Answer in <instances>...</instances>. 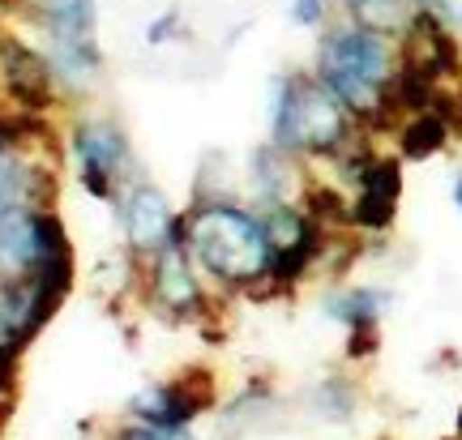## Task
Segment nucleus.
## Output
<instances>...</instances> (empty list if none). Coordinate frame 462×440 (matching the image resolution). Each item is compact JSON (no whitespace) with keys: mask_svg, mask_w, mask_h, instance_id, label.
I'll return each instance as SVG.
<instances>
[{"mask_svg":"<svg viewBox=\"0 0 462 440\" xmlns=\"http://www.w3.org/2000/svg\"><path fill=\"white\" fill-rule=\"evenodd\" d=\"M189 227V252L198 257L218 282L231 287H257L270 274L274 244L265 235L262 218L231 201H201L184 214Z\"/></svg>","mask_w":462,"mask_h":440,"instance_id":"obj_1","label":"nucleus"},{"mask_svg":"<svg viewBox=\"0 0 462 440\" xmlns=\"http://www.w3.org/2000/svg\"><path fill=\"white\" fill-rule=\"evenodd\" d=\"M390 65H394V56H390L385 34L373 26H360V22L330 31L317 51V78L356 115H373L381 107V90L394 73Z\"/></svg>","mask_w":462,"mask_h":440,"instance_id":"obj_2","label":"nucleus"},{"mask_svg":"<svg viewBox=\"0 0 462 440\" xmlns=\"http://www.w3.org/2000/svg\"><path fill=\"white\" fill-rule=\"evenodd\" d=\"M270 133L279 150L334 154L346 142V103L321 78H282L274 90Z\"/></svg>","mask_w":462,"mask_h":440,"instance_id":"obj_3","label":"nucleus"},{"mask_svg":"<svg viewBox=\"0 0 462 440\" xmlns=\"http://www.w3.org/2000/svg\"><path fill=\"white\" fill-rule=\"evenodd\" d=\"M65 227L51 210L0 206V282L31 278L56 248H65Z\"/></svg>","mask_w":462,"mask_h":440,"instance_id":"obj_4","label":"nucleus"},{"mask_svg":"<svg viewBox=\"0 0 462 440\" xmlns=\"http://www.w3.org/2000/svg\"><path fill=\"white\" fill-rule=\"evenodd\" d=\"M210 402H215V380H210V372H189V376H180V380H167V385L146 390L133 402V415H137L142 424L167 427V432H184V424L198 419Z\"/></svg>","mask_w":462,"mask_h":440,"instance_id":"obj_5","label":"nucleus"},{"mask_svg":"<svg viewBox=\"0 0 462 440\" xmlns=\"http://www.w3.org/2000/svg\"><path fill=\"white\" fill-rule=\"evenodd\" d=\"M0 78H5V90L17 98L22 112H48L51 98H56V73H51V60L39 56L34 48H26L14 34H0Z\"/></svg>","mask_w":462,"mask_h":440,"instance_id":"obj_6","label":"nucleus"},{"mask_svg":"<svg viewBox=\"0 0 462 440\" xmlns=\"http://www.w3.org/2000/svg\"><path fill=\"white\" fill-rule=\"evenodd\" d=\"M73 150H78V159H82V184L90 188L95 197H112V176L116 167L129 159V142H125V133L107 124V120H95V124H78L73 133Z\"/></svg>","mask_w":462,"mask_h":440,"instance_id":"obj_7","label":"nucleus"},{"mask_svg":"<svg viewBox=\"0 0 462 440\" xmlns=\"http://www.w3.org/2000/svg\"><path fill=\"white\" fill-rule=\"evenodd\" d=\"M150 295L159 312H171V316H193L201 308V287L198 274L189 265V248L184 244H163L150 261Z\"/></svg>","mask_w":462,"mask_h":440,"instance_id":"obj_8","label":"nucleus"},{"mask_svg":"<svg viewBox=\"0 0 462 440\" xmlns=\"http://www.w3.org/2000/svg\"><path fill=\"white\" fill-rule=\"evenodd\" d=\"M171 201L163 197V188L154 184H137L125 197V235L137 252H159L163 244H171Z\"/></svg>","mask_w":462,"mask_h":440,"instance_id":"obj_9","label":"nucleus"},{"mask_svg":"<svg viewBox=\"0 0 462 440\" xmlns=\"http://www.w3.org/2000/svg\"><path fill=\"white\" fill-rule=\"evenodd\" d=\"M56 201V176L43 167H31L17 159V150L0 146V206H34L51 210Z\"/></svg>","mask_w":462,"mask_h":440,"instance_id":"obj_10","label":"nucleus"},{"mask_svg":"<svg viewBox=\"0 0 462 440\" xmlns=\"http://www.w3.org/2000/svg\"><path fill=\"white\" fill-rule=\"evenodd\" d=\"M48 39H90L95 34V0H17Z\"/></svg>","mask_w":462,"mask_h":440,"instance_id":"obj_11","label":"nucleus"},{"mask_svg":"<svg viewBox=\"0 0 462 440\" xmlns=\"http://www.w3.org/2000/svg\"><path fill=\"white\" fill-rule=\"evenodd\" d=\"M48 60H51V73L65 78V82H86L103 65L99 48H95V34L90 39H51Z\"/></svg>","mask_w":462,"mask_h":440,"instance_id":"obj_12","label":"nucleus"},{"mask_svg":"<svg viewBox=\"0 0 462 440\" xmlns=\"http://www.w3.org/2000/svg\"><path fill=\"white\" fill-rule=\"evenodd\" d=\"M449 142V120L441 112H420L407 124V129L398 133V146H402V159H432L437 150Z\"/></svg>","mask_w":462,"mask_h":440,"instance_id":"obj_13","label":"nucleus"},{"mask_svg":"<svg viewBox=\"0 0 462 440\" xmlns=\"http://www.w3.org/2000/svg\"><path fill=\"white\" fill-rule=\"evenodd\" d=\"M343 5L360 26H373V31H381V34L407 31V22H411V14H415L411 0H343Z\"/></svg>","mask_w":462,"mask_h":440,"instance_id":"obj_14","label":"nucleus"},{"mask_svg":"<svg viewBox=\"0 0 462 440\" xmlns=\"http://www.w3.org/2000/svg\"><path fill=\"white\" fill-rule=\"evenodd\" d=\"M385 299H390L385 291H346L338 299H330V316L334 321H346V325H368V321H377Z\"/></svg>","mask_w":462,"mask_h":440,"instance_id":"obj_15","label":"nucleus"},{"mask_svg":"<svg viewBox=\"0 0 462 440\" xmlns=\"http://www.w3.org/2000/svg\"><path fill=\"white\" fill-rule=\"evenodd\" d=\"M257 188H262L265 201H282V184H287V163H282V150L270 146V150H257Z\"/></svg>","mask_w":462,"mask_h":440,"instance_id":"obj_16","label":"nucleus"},{"mask_svg":"<svg viewBox=\"0 0 462 440\" xmlns=\"http://www.w3.org/2000/svg\"><path fill=\"white\" fill-rule=\"evenodd\" d=\"M394 206L390 197H377V193H360V201L351 206V223L356 227H368V231H385L394 223Z\"/></svg>","mask_w":462,"mask_h":440,"instance_id":"obj_17","label":"nucleus"},{"mask_svg":"<svg viewBox=\"0 0 462 440\" xmlns=\"http://www.w3.org/2000/svg\"><path fill=\"white\" fill-rule=\"evenodd\" d=\"M360 193H377V197L398 201V193H402V171H398L394 159H373L360 179Z\"/></svg>","mask_w":462,"mask_h":440,"instance_id":"obj_18","label":"nucleus"},{"mask_svg":"<svg viewBox=\"0 0 462 440\" xmlns=\"http://www.w3.org/2000/svg\"><path fill=\"white\" fill-rule=\"evenodd\" d=\"M304 214H309L313 223H321V227H326V223H351V210H346V201L334 193V188H313Z\"/></svg>","mask_w":462,"mask_h":440,"instance_id":"obj_19","label":"nucleus"},{"mask_svg":"<svg viewBox=\"0 0 462 440\" xmlns=\"http://www.w3.org/2000/svg\"><path fill=\"white\" fill-rule=\"evenodd\" d=\"M317 407L326 410V419H338V424H343V419H351V407H356L351 385H346V380H334V376H330V380L317 390Z\"/></svg>","mask_w":462,"mask_h":440,"instance_id":"obj_20","label":"nucleus"},{"mask_svg":"<svg viewBox=\"0 0 462 440\" xmlns=\"http://www.w3.org/2000/svg\"><path fill=\"white\" fill-rule=\"evenodd\" d=\"M176 34H180V9H167L163 17H154V22L146 26V43H154V48H159V43L176 39Z\"/></svg>","mask_w":462,"mask_h":440,"instance_id":"obj_21","label":"nucleus"},{"mask_svg":"<svg viewBox=\"0 0 462 440\" xmlns=\"http://www.w3.org/2000/svg\"><path fill=\"white\" fill-rule=\"evenodd\" d=\"M377 351V321H368V325H351V343H346V355L351 359H364Z\"/></svg>","mask_w":462,"mask_h":440,"instance_id":"obj_22","label":"nucleus"},{"mask_svg":"<svg viewBox=\"0 0 462 440\" xmlns=\"http://www.w3.org/2000/svg\"><path fill=\"white\" fill-rule=\"evenodd\" d=\"M116 440H184V432H167V427H154V424H137V427L116 432Z\"/></svg>","mask_w":462,"mask_h":440,"instance_id":"obj_23","label":"nucleus"},{"mask_svg":"<svg viewBox=\"0 0 462 440\" xmlns=\"http://www.w3.org/2000/svg\"><path fill=\"white\" fill-rule=\"evenodd\" d=\"M291 17H296L300 26H321V17H326V0H296V5H291Z\"/></svg>","mask_w":462,"mask_h":440,"instance_id":"obj_24","label":"nucleus"},{"mask_svg":"<svg viewBox=\"0 0 462 440\" xmlns=\"http://www.w3.org/2000/svg\"><path fill=\"white\" fill-rule=\"evenodd\" d=\"M454 201H458V210H462V176H458V184H454Z\"/></svg>","mask_w":462,"mask_h":440,"instance_id":"obj_25","label":"nucleus"},{"mask_svg":"<svg viewBox=\"0 0 462 440\" xmlns=\"http://www.w3.org/2000/svg\"><path fill=\"white\" fill-rule=\"evenodd\" d=\"M458 436H462V415H458Z\"/></svg>","mask_w":462,"mask_h":440,"instance_id":"obj_26","label":"nucleus"}]
</instances>
